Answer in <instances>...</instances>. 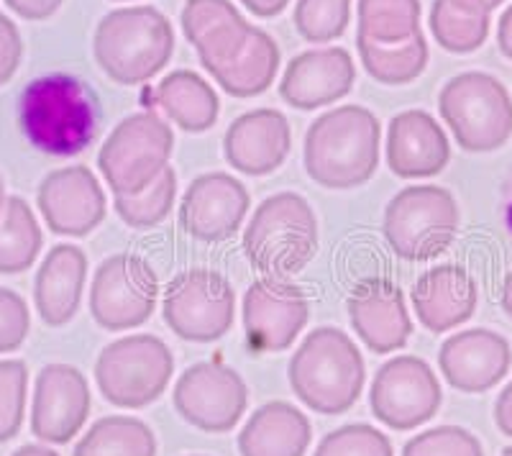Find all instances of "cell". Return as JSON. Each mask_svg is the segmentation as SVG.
<instances>
[{
  "mask_svg": "<svg viewBox=\"0 0 512 456\" xmlns=\"http://www.w3.org/2000/svg\"><path fill=\"white\" fill-rule=\"evenodd\" d=\"M18 126L36 152L77 157L98 136V95L70 72L34 77L18 95Z\"/></svg>",
  "mask_w": 512,
  "mask_h": 456,
  "instance_id": "6da1fadb",
  "label": "cell"
},
{
  "mask_svg": "<svg viewBox=\"0 0 512 456\" xmlns=\"http://www.w3.org/2000/svg\"><path fill=\"white\" fill-rule=\"evenodd\" d=\"M379 147L377 116L364 106H338L315 118L305 134V172L326 190L361 188L377 172Z\"/></svg>",
  "mask_w": 512,
  "mask_h": 456,
  "instance_id": "7a4b0ae2",
  "label": "cell"
},
{
  "mask_svg": "<svg viewBox=\"0 0 512 456\" xmlns=\"http://www.w3.org/2000/svg\"><path fill=\"white\" fill-rule=\"evenodd\" d=\"M287 380L305 408L320 416H341L359 400L367 367L349 334L320 326L292 354Z\"/></svg>",
  "mask_w": 512,
  "mask_h": 456,
  "instance_id": "3957f363",
  "label": "cell"
},
{
  "mask_svg": "<svg viewBox=\"0 0 512 456\" xmlns=\"http://www.w3.org/2000/svg\"><path fill=\"white\" fill-rule=\"evenodd\" d=\"M95 62L118 85L157 77L175 54V29L159 8L131 6L100 18L93 36Z\"/></svg>",
  "mask_w": 512,
  "mask_h": 456,
  "instance_id": "277c9868",
  "label": "cell"
},
{
  "mask_svg": "<svg viewBox=\"0 0 512 456\" xmlns=\"http://www.w3.org/2000/svg\"><path fill=\"white\" fill-rule=\"evenodd\" d=\"M318 252V218L297 193L262 200L244 231V254L264 277L303 272Z\"/></svg>",
  "mask_w": 512,
  "mask_h": 456,
  "instance_id": "5b68a950",
  "label": "cell"
},
{
  "mask_svg": "<svg viewBox=\"0 0 512 456\" xmlns=\"http://www.w3.org/2000/svg\"><path fill=\"white\" fill-rule=\"evenodd\" d=\"M438 111L464 152H497L512 136V98L487 72L451 77L438 93Z\"/></svg>",
  "mask_w": 512,
  "mask_h": 456,
  "instance_id": "8992f818",
  "label": "cell"
},
{
  "mask_svg": "<svg viewBox=\"0 0 512 456\" xmlns=\"http://www.w3.org/2000/svg\"><path fill=\"white\" fill-rule=\"evenodd\" d=\"M175 375V357L159 336L131 334L100 351L95 382L116 408L141 410L157 403Z\"/></svg>",
  "mask_w": 512,
  "mask_h": 456,
  "instance_id": "52a82bcc",
  "label": "cell"
},
{
  "mask_svg": "<svg viewBox=\"0 0 512 456\" xmlns=\"http://www.w3.org/2000/svg\"><path fill=\"white\" fill-rule=\"evenodd\" d=\"M459 223V203L446 188L413 185L384 208V239L400 259L425 262L454 244Z\"/></svg>",
  "mask_w": 512,
  "mask_h": 456,
  "instance_id": "ba28073f",
  "label": "cell"
},
{
  "mask_svg": "<svg viewBox=\"0 0 512 456\" xmlns=\"http://www.w3.org/2000/svg\"><path fill=\"white\" fill-rule=\"evenodd\" d=\"M175 134L154 111L123 118L98 154V167L113 198L139 195L169 167Z\"/></svg>",
  "mask_w": 512,
  "mask_h": 456,
  "instance_id": "9c48e42d",
  "label": "cell"
},
{
  "mask_svg": "<svg viewBox=\"0 0 512 456\" xmlns=\"http://www.w3.org/2000/svg\"><path fill=\"white\" fill-rule=\"evenodd\" d=\"M162 316L169 331L192 344L218 341L233 328L236 293L216 269L195 267L172 277L164 290Z\"/></svg>",
  "mask_w": 512,
  "mask_h": 456,
  "instance_id": "30bf717a",
  "label": "cell"
},
{
  "mask_svg": "<svg viewBox=\"0 0 512 456\" xmlns=\"http://www.w3.org/2000/svg\"><path fill=\"white\" fill-rule=\"evenodd\" d=\"M159 277L139 254H113L95 269L90 316L105 331H134L154 316Z\"/></svg>",
  "mask_w": 512,
  "mask_h": 456,
  "instance_id": "8fae6325",
  "label": "cell"
},
{
  "mask_svg": "<svg viewBox=\"0 0 512 456\" xmlns=\"http://www.w3.org/2000/svg\"><path fill=\"white\" fill-rule=\"evenodd\" d=\"M441 403V382L433 367L410 354L384 362L369 390L374 418L392 431H413L423 426L436 416Z\"/></svg>",
  "mask_w": 512,
  "mask_h": 456,
  "instance_id": "7c38bea8",
  "label": "cell"
},
{
  "mask_svg": "<svg viewBox=\"0 0 512 456\" xmlns=\"http://www.w3.org/2000/svg\"><path fill=\"white\" fill-rule=\"evenodd\" d=\"M172 403L180 418L205 433H228L239 426L249 405V387L233 367L198 362L177 380Z\"/></svg>",
  "mask_w": 512,
  "mask_h": 456,
  "instance_id": "4fadbf2b",
  "label": "cell"
},
{
  "mask_svg": "<svg viewBox=\"0 0 512 456\" xmlns=\"http://www.w3.org/2000/svg\"><path fill=\"white\" fill-rule=\"evenodd\" d=\"M246 341L256 354L285 351L308 326V298L287 277H262L244 295Z\"/></svg>",
  "mask_w": 512,
  "mask_h": 456,
  "instance_id": "5bb4252c",
  "label": "cell"
},
{
  "mask_svg": "<svg viewBox=\"0 0 512 456\" xmlns=\"http://www.w3.org/2000/svg\"><path fill=\"white\" fill-rule=\"evenodd\" d=\"M90 416L88 377L72 364L52 362L36 377L31 400V433L47 444H67Z\"/></svg>",
  "mask_w": 512,
  "mask_h": 456,
  "instance_id": "9a60e30c",
  "label": "cell"
},
{
  "mask_svg": "<svg viewBox=\"0 0 512 456\" xmlns=\"http://www.w3.org/2000/svg\"><path fill=\"white\" fill-rule=\"evenodd\" d=\"M36 203L49 231L59 236H88L103 223L108 203L93 170L75 164L49 172L39 185Z\"/></svg>",
  "mask_w": 512,
  "mask_h": 456,
  "instance_id": "2e32d148",
  "label": "cell"
},
{
  "mask_svg": "<svg viewBox=\"0 0 512 456\" xmlns=\"http://www.w3.org/2000/svg\"><path fill=\"white\" fill-rule=\"evenodd\" d=\"M249 208L251 195L244 182L228 172H208L195 177L182 195L180 223L192 239L218 244L239 234Z\"/></svg>",
  "mask_w": 512,
  "mask_h": 456,
  "instance_id": "e0dca14e",
  "label": "cell"
},
{
  "mask_svg": "<svg viewBox=\"0 0 512 456\" xmlns=\"http://www.w3.org/2000/svg\"><path fill=\"white\" fill-rule=\"evenodd\" d=\"M512 367L510 341L489 328L456 331L438 351V369L454 390L479 395L500 385Z\"/></svg>",
  "mask_w": 512,
  "mask_h": 456,
  "instance_id": "ac0fdd59",
  "label": "cell"
},
{
  "mask_svg": "<svg viewBox=\"0 0 512 456\" xmlns=\"http://www.w3.org/2000/svg\"><path fill=\"white\" fill-rule=\"evenodd\" d=\"M349 321L369 351L390 354L408 346L413 336V318L400 287L387 277H367L351 290Z\"/></svg>",
  "mask_w": 512,
  "mask_h": 456,
  "instance_id": "d6986e66",
  "label": "cell"
},
{
  "mask_svg": "<svg viewBox=\"0 0 512 456\" xmlns=\"http://www.w3.org/2000/svg\"><path fill=\"white\" fill-rule=\"evenodd\" d=\"M290 121L277 108H256L244 113L226 129L223 157L233 170L249 177L277 172L290 157Z\"/></svg>",
  "mask_w": 512,
  "mask_h": 456,
  "instance_id": "ffe728a7",
  "label": "cell"
},
{
  "mask_svg": "<svg viewBox=\"0 0 512 456\" xmlns=\"http://www.w3.org/2000/svg\"><path fill=\"white\" fill-rule=\"evenodd\" d=\"M356 82V67L344 47L297 54L280 80V95L297 111H315L346 98Z\"/></svg>",
  "mask_w": 512,
  "mask_h": 456,
  "instance_id": "44dd1931",
  "label": "cell"
},
{
  "mask_svg": "<svg viewBox=\"0 0 512 456\" xmlns=\"http://www.w3.org/2000/svg\"><path fill=\"white\" fill-rule=\"evenodd\" d=\"M387 167L402 180L436 177L451 162V144L428 111H402L387 126Z\"/></svg>",
  "mask_w": 512,
  "mask_h": 456,
  "instance_id": "7402d4cb",
  "label": "cell"
},
{
  "mask_svg": "<svg viewBox=\"0 0 512 456\" xmlns=\"http://www.w3.org/2000/svg\"><path fill=\"white\" fill-rule=\"evenodd\" d=\"M410 300L420 326L431 334H446L474 316L479 287L459 264H438L415 280Z\"/></svg>",
  "mask_w": 512,
  "mask_h": 456,
  "instance_id": "603a6c76",
  "label": "cell"
},
{
  "mask_svg": "<svg viewBox=\"0 0 512 456\" xmlns=\"http://www.w3.org/2000/svg\"><path fill=\"white\" fill-rule=\"evenodd\" d=\"M88 280V254L75 244H57L41 262L34 280V303L47 326H67L77 316Z\"/></svg>",
  "mask_w": 512,
  "mask_h": 456,
  "instance_id": "cb8c5ba5",
  "label": "cell"
},
{
  "mask_svg": "<svg viewBox=\"0 0 512 456\" xmlns=\"http://www.w3.org/2000/svg\"><path fill=\"white\" fill-rule=\"evenodd\" d=\"M313 426L308 416L285 400L256 408L239 433L241 456H305Z\"/></svg>",
  "mask_w": 512,
  "mask_h": 456,
  "instance_id": "d4e9b609",
  "label": "cell"
},
{
  "mask_svg": "<svg viewBox=\"0 0 512 456\" xmlns=\"http://www.w3.org/2000/svg\"><path fill=\"white\" fill-rule=\"evenodd\" d=\"M154 100L169 121L187 134H205L218 123L221 100L198 72L177 70L164 77L154 90Z\"/></svg>",
  "mask_w": 512,
  "mask_h": 456,
  "instance_id": "484cf974",
  "label": "cell"
},
{
  "mask_svg": "<svg viewBox=\"0 0 512 456\" xmlns=\"http://www.w3.org/2000/svg\"><path fill=\"white\" fill-rule=\"evenodd\" d=\"M280 62L282 54L277 41L267 31L254 26L239 57L228 62L223 70H218L213 80L233 98H256L272 88L274 77L280 72Z\"/></svg>",
  "mask_w": 512,
  "mask_h": 456,
  "instance_id": "4316f807",
  "label": "cell"
},
{
  "mask_svg": "<svg viewBox=\"0 0 512 456\" xmlns=\"http://www.w3.org/2000/svg\"><path fill=\"white\" fill-rule=\"evenodd\" d=\"M492 11L482 0H433L431 31L441 49L472 54L489 36Z\"/></svg>",
  "mask_w": 512,
  "mask_h": 456,
  "instance_id": "83f0119b",
  "label": "cell"
},
{
  "mask_svg": "<svg viewBox=\"0 0 512 456\" xmlns=\"http://www.w3.org/2000/svg\"><path fill=\"white\" fill-rule=\"evenodd\" d=\"M356 49H359V59L367 75L392 88L418 80L431 59L423 31L400 44H379V41L356 36Z\"/></svg>",
  "mask_w": 512,
  "mask_h": 456,
  "instance_id": "f1b7e54d",
  "label": "cell"
},
{
  "mask_svg": "<svg viewBox=\"0 0 512 456\" xmlns=\"http://www.w3.org/2000/svg\"><path fill=\"white\" fill-rule=\"evenodd\" d=\"M44 244L36 213L24 198L11 195L0 213V275H18L34 267Z\"/></svg>",
  "mask_w": 512,
  "mask_h": 456,
  "instance_id": "f546056e",
  "label": "cell"
},
{
  "mask_svg": "<svg viewBox=\"0 0 512 456\" xmlns=\"http://www.w3.org/2000/svg\"><path fill=\"white\" fill-rule=\"evenodd\" d=\"M72 456H157V439L141 418L105 416L82 433Z\"/></svg>",
  "mask_w": 512,
  "mask_h": 456,
  "instance_id": "4dcf8cb0",
  "label": "cell"
},
{
  "mask_svg": "<svg viewBox=\"0 0 512 456\" xmlns=\"http://www.w3.org/2000/svg\"><path fill=\"white\" fill-rule=\"evenodd\" d=\"M420 0H359L356 36L379 44H400L420 34Z\"/></svg>",
  "mask_w": 512,
  "mask_h": 456,
  "instance_id": "1f68e13d",
  "label": "cell"
},
{
  "mask_svg": "<svg viewBox=\"0 0 512 456\" xmlns=\"http://www.w3.org/2000/svg\"><path fill=\"white\" fill-rule=\"evenodd\" d=\"M177 200V172L172 167L162 172L157 180L139 195H121L113 200L118 218L126 223L128 228L136 231H146L154 228L169 216V211L175 208Z\"/></svg>",
  "mask_w": 512,
  "mask_h": 456,
  "instance_id": "d6a6232c",
  "label": "cell"
},
{
  "mask_svg": "<svg viewBox=\"0 0 512 456\" xmlns=\"http://www.w3.org/2000/svg\"><path fill=\"white\" fill-rule=\"evenodd\" d=\"M351 0H297L295 29L310 44L341 39L349 29Z\"/></svg>",
  "mask_w": 512,
  "mask_h": 456,
  "instance_id": "836d02e7",
  "label": "cell"
},
{
  "mask_svg": "<svg viewBox=\"0 0 512 456\" xmlns=\"http://www.w3.org/2000/svg\"><path fill=\"white\" fill-rule=\"evenodd\" d=\"M29 369L21 359H0V444L16 439L26 416Z\"/></svg>",
  "mask_w": 512,
  "mask_h": 456,
  "instance_id": "e575fe53",
  "label": "cell"
},
{
  "mask_svg": "<svg viewBox=\"0 0 512 456\" xmlns=\"http://www.w3.org/2000/svg\"><path fill=\"white\" fill-rule=\"evenodd\" d=\"M313 456H395L387 433L369 423H349L323 436Z\"/></svg>",
  "mask_w": 512,
  "mask_h": 456,
  "instance_id": "d590c367",
  "label": "cell"
},
{
  "mask_svg": "<svg viewBox=\"0 0 512 456\" xmlns=\"http://www.w3.org/2000/svg\"><path fill=\"white\" fill-rule=\"evenodd\" d=\"M402 456H484L482 444L461 426H436L415 433L402 446Z\"/></svg>",
  "mask_w": 512,
  "mask_h": 456,
  "instance_id": "8d00e7d4",
  "label": "cell"
},
{
  "mask_svg": "<svg viewBox=\"0 0 512 456\" xmlns=\"http://www.w3.org/2000/svg\"><path fill=\"white\" fill-rule=\"evenodd\" d=\"M31 328V313L18 293L0 287V354L21 349Z\"/></svg>",
  "mask_w": 512,
  "mask_h": 456,
  "instance_id": "74e56055",
  "label": "cell"
},
{
  "mask_svg": "<svg viewBox=\"0 0 512 456\" xmlns=\"http://www.w3.org/2000/svg\"><path fill=\"white\" fill-rule=\"evenodd\" d=\"M21 59H24L21 31H18V26L13 24L11 18L0 13V85L13 80Z\"/></svg>",
  "mask_w": 512,
  "mask_h": 456,
  "instance_id": "f35d334b",
  "label": "cell"
},
{
  "mask_svg": "<svg viewBox=\"0 0 512 456\" xmlns=\"http://www.w3.org/2000/svg\"><path fill=\"white\" fill-rule=\"evenodd\" d=\"M3 3L26 21H47L62 8L64 0H3Z\"/></svg>",
  "mask_w": 512,
  "mask_h": 456,
  "instance_id": "ab89813d",
  "label": "cell"
},
{
  "mask_svg": "<svg viewBox=\"0 0 512 456\" xmlns=\"http://www.w3.org/2000/svg\"><path fill=\"white\" fill-rule=\"evenodd\" d=\"M495 423L507 439H512V380L507 382L505 390L497 395L495 403Z\"/></svg>",
  "mask_w": 512,
  "mask_h": 456,
  "instance_id": "60d3db41",
  "label": "cell"
},
{
  "mask_svg": "<svg viewBox=\"0 0 512 456\" xmlns=\"http://www.w3.org/2000/svg\"><path fill=\"white\" fill-rule=\"evenodd\" d=\"M241 3L259 18L280 16V13L290 6V0H241Z\"/></svg>",
  "mask_w": 512,
  "mask_h": 456,
  "instance_id": "b9f144b4",
  "label": "cell"
},
{
  "mask_svg": "<svg viewBox=\"0 0 512 456\" xmlns=\"http://www.w3.org/2000/svg\"><path fill=\"white\" fill-rule=\"evenodd\" d=\"M497 44H500V52L512 62V6L505 8L497 24Z\"/></svg>",
  "mask_w": 512,
  "mask_h": 456,
  "instance_id": "7bdbcfd3",
  "label": "cell"
},
{
  "mask_svg": "<svg viewBox=\"0 0 512 456\" xmlns=\"http://www.w3.org/2000/svg\"><path fill=\"white\" fill-rule=\"evenodd\" d=\"M11 456H59V454L54 449H49V446L26 444V446H21V449L13 451Z\"/></svg>",
  "mask_w": 512,
  "mask_h": 456,
  "instance_id": "ee69618b",
  "label": "cell"
},
{
  "mask_svg": "<svg viewBox=\"0 0 512 456\" xmlns=\"http://www.w3.org/2000/svg\"><path fill=\"white\" fill-rule=\"evenodd\" d=\"M502 310L512 318V272L502 282Z\"/></svg>",
  "mask_w": 512,
  "mask_h": 456,
  "instance_id": "f6af8a7d",
  "label": "cell"
},
{
  "mask_svg": "<svg viewBox=\"0 0 512 456\" xmlns=\"http://www.w3.org/2000/svg\"><path fill=\"white\" fill-rule=\"evenodd\" d=\"M6 185H3V177H0V213H3V208H6Z\"/></svg>",
  "mask_w": 512,
  "mask_h": 456,
  "instance_id": "bcb514c9",
  "label": "cell"
},
{
  "mask_svg": "<svg viewBox=\"0 0 512 456\" xmlns=\"http://www.w3.org/2000/svg\"><path fill=\"white\" fill-rule=\"evenodd\" d=\"M482 3H484V6L489 8V11H495V8H497V6H502V3H505V0H482Z\"/></svg>",
  "mask_w": 512,
  "mask_h": 456,
  "instance_id": "7dc6e473",
  "label": "cell"
},
{
  "mask_svg": "<svg viewBox=\"0 0 512 456\" xmlns=\"http://www.w3.org/2000/svg\"><path fill=\"white\" fill-rule=\"evenodd\" d=\"M502 456H512V446H507V449L502 451Z\"/></svg>",
  "mask_w": 512,
  "mask_h": 456,
  "instance_id": "c3c4849f",
  "label": "cell"
},
{
  "mask_svg": "<svg viewBox=\"0 0 512 456\" xmlns=\"http://www.w3.org/2000/svg\"><path fill=\"white\" fill-rule=\"evenodd\" d=\"M190 456H205V454H190Z\"/></svg>",
  "mask_w": 512,
  "mask_h": 456,
  "instance_id": "681fc988",
  "label": "cell"
},
{
  "mask_svg": "<svg viewBox=\"0 0 512 456\" xmlns=\"http://www.w3.org/2000/svg\"><path fill=\"white\" fill-rule=\"evenodd\" d=\"M116 3H123V0H116Z\"/></svg>",
  "mask_w": 512,
  "mask_h": 456,
  "instance_id": "f907efd6",
  "label": "cell"
}]
</instances>
